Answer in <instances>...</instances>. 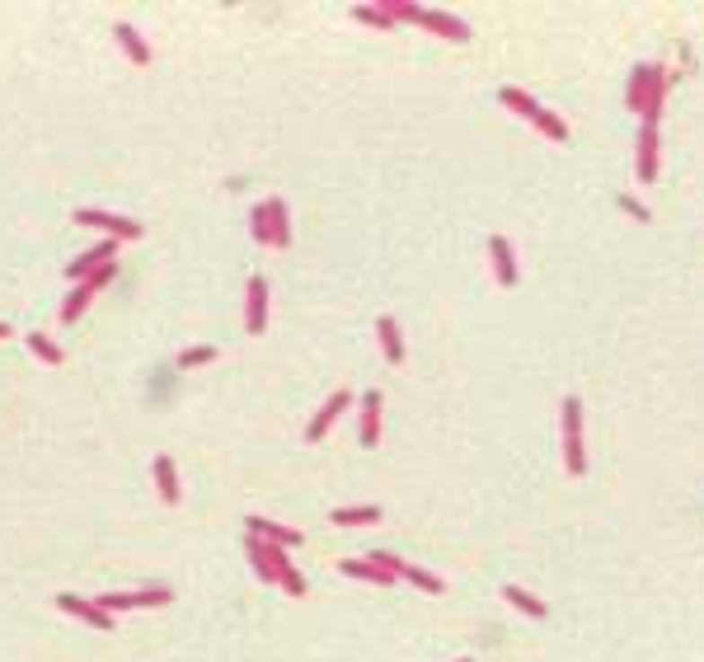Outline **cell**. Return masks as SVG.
Here are the masks:
<instances>
[{"label": "cell", "instance_id": "6da1fadb", "mask_svg": "<svg viewBox=\"0 0 704 662\" xmlns=\"http://www.w3.org/2000/svg\"><path fill=\"white\" fill-rule=\"evenodd\" d=\"M381 10L390 19H404V24H423L427 33H437V38H451V43H465L470 29H465V19H455L446 10H423V5H409V0H381Z\"/></svg>", "mask_w": 704, "mask_h": 662}, {"label": "cell", "instance_id": "7a4b0ae2", "mask_svg": "<svg viewBox=\"0 0 704 662\" xmlns=\"http://www.w3.org/2000/svg\"><path fill=\"white\" fill-rule=\"evenodd\" d=\"M559 428H564V470L568 474H583L587 470V451H583V404L573 395L559 409Z\"/></svg>", "mask_w": 704, "mask_h": 662}, {"label": "cell", "instance_id": "3957f363", "mask_svg": "<svg viewBox=\"0 0 704 662\" xmlns=\"http://www.w3.org/2000/svg\"><path fill=\"white\" fill-rule=\"evenodd\" d=\"M80 225H99V231H109L113 240H141V225L132 216H118V212H99V207H80L75 212Z\"/></svg>", "mask_w": 704, "mask_h": 662}, {"label": "cell", "instance_id": "277c9868", "mask_svg": "<svg viewBox=\"0 0 704 662\" xmlns=\"http://www.w3.org/2000/svg\"><path fill=\"white\" fill-rule=\"evenodd\" d=\"M634 174H638V183H653V179H657V128H653V122H638Z\"/></svg>", "mask_w": 704, "mask_h": 662}, {"label": "cell", "instance_id": "5b68a950", "mask_svg": "<svg viewBox=\"0 0 704 662\" xmlns=\"http://www.w3.org/2000/svg\"><path fill=\"white\" fill-rule=\"evenodd\" d=\"M103 611H136V606H170V587H151V592H113L99 602Z\"/></svg>", "mask_w": 704, "mask_h": 662}, {"label": "cell", "instance_id": "8992f818", "mask_svg": "<svg viewBox=\"0 0 704 662\" xmlns=\"http://www.w3.org/2000/svg\"><path fill=\"white\" fill-rule=\"evenodd\" d=\"M263 324H268V287H263V278H250V292H244V329L263 334Z\"/></svg>", "mask_w": 704, "mask_h": 662}, {"label": "cell", "instance_id": "52a82bcc", "mask_svg": "<svg viewBox=\"0 0 704 662\" xmlns=\"http://www.w3.org/2000/svg\"><path fill=\"white\" fill-rule=\"evenodd\" d=\"M488 263H493V278H498V287H512V282H516V254H512L507 235H488Z\"/></svg>", "mask_w": 704, "mask_h": 662}, {"label": "cell", "instance_id": "ba28073f", "mask_svg": "<svg viewBox=\"0 0 704 662\" xmlns=\"http://www.w3.org/2000/svg\"><path fill=\"white\" fill-rule=\"evenodd\" d=\"M657 71L662 66H634V75H629V94H625V103L644 118V109H648V99H653V85H657Z\"/></svg>", "mask_w": 704, "mask_h": 662}, {"label": "cell", "instance_id": "9c48e42d", "mask_svg": "<svg viewBox=\"0 0 704 662\" xmlns=\"http://www.w3.org/2000/svg\"><path fill=\"white\" fill-rule=\"evenodd\" d=\"M348 404H352V395H348V390H334V395H329V404L315 413V419H310V428H305V442H320L324 432L334 428V419H339V413H343Z\"/></svg>", "mask_w": 704, "mask_h": 662}, {"label": "cell", "instance_id": "30bf717a", "mask_svg": "<svg viewBox=\"0 0 704 662\" xmlns=\"http://www.w3.org/2000/svg\"><path fill=\"white\" fill-rule=\"evenodd\" d=\"M113 254H118V240H99L90 254H80L75 263H66V278H90L94 268H103V263H113Z\"/></svg>", "mask_w": 704, "mask_h": 662}, {"label": "cell", "instance_id": "8fae6325", "mask_svg": "<svg viewBox=\"0 0 704 662\" xmlns=\"http://www.w3.org/2000/svg\"><path fill=\"white\" fill-rule=\"evenodd\" d=\"M250 535H259V541L277 545V550H286V545H301V531H292V526H277V522H268V516H250Z\"/></svg>", "mask_w": 704, "mask_h": 662}, {"label": "cell", "instance_id": "7c38bea8", "mask_svg": "<svg viewBox=\"0 0 704 662\" xmlns=\"http://www.w3.org/2000/svg\"><path fill=\"white\" fill-rule=\"evenodd\" d=\"M57 606H61V611H71V615H80L85 625L113 630V615H109V611H103V606H90V602H80V596H71V592H61V596H57Z\"/></svg>", "mask_w": 704, "mask_h": 662}, {"label": "cell", "instance_id": "4fadbf2b", "mask_svg": "<svg viewBox=\"0 0 704 662\" xmlns=\"http://www.w3.org/2000/svg\"><path fill=\"white\" fill-rule=\"evenodd\" d=\"M381 442V390H366L362 395V446Z\"/></svg>", "mask_w": 704, "mask_h": 662}, {"label": "cell", "instance_id": "5bb4252c", "mask_svg": "<svg viewBox=\"0 0 704 662\" xmlns=\"http://www.w3.org/2000/svg\"><path fill=\"white\" fill-rule=\"evenodd\" d=\"M376 339H381V353H385V362H404V339H400V324H395V315H381L376 320Z\"/></svg>", "mask_w": 704, "mask_h": 662}, {"label": "cell", "instance_id": "9a60e30c", "mask_svg": "<svg viewBox=\"0 0 704 662\" xmlns=\"http://www.w3.org/2000/svg\"><path fill=\"white\" fill-rule=\"evenodd\" d=\"M268 231H273V250H286L292 244V221H286V202L282 198H268Z\"/></svg>", "mask_w": 704, "mask_h": 662}, {"label": "cell", "instance_id": "2e32d148", "mask_svg": "<svg viewBox=\"0 0 704 662\" xmlns=\"http://www.w3.org/2000/svg\"><path fill=\"white\" fill-rule=\"evenodd\" d=\"M339 569H343L348 578H362V583H381V587L400 583V578H395V573H385V569H381L376 560H343Z\"/></svg>", "mask_w": 704, "mask_h": 662}, {"label": "cell", "instance_id": "e0dca14e", "mask_svg": "<svg viewBox=\"0 0 704 662\" xmlns=\"http://www.w3.org/2000/svg\"><path fill=\"white\" fill-rule=\"evenodd\" d=\"M151 470H155V489H160V499H164V503H179V474H174V461H170V456H155V461H151Z\"/></svg>", "mask_w": 704, "mask_h": 662}, {"label": "cell", "instance_id": "ac0fdd59", "mask_svg": "<svg viewBox=\"0 0 704 662\" xmlns=\"http://www.w3.org/2000/svg\"><path fill=\"white\" fill-rule=\"evenodd\" d=\"M113 33H118V43H122V52H128V57L136 61V66H146V61H151V48H146V38H141V33H136L132 24H118Z\"/></svg>", "mask_w": 704, "mask_h": 662}, {"label": "cell", "instance_id": "d6986e66", "mask_svg": "<svg viewBox=\"0 0 704 662\" xmlns=\"http://www.w3.org/2000/svg\"><path fill=\"white\" fill-rule=\"evenodd\" d=\"M503 596H507V602H512L516 611H526L531 620H545V615H550V611H545V602H541V596H531L526 587H516V583H507V587H503Z\"/></svg>", "mask_w": 704, "mask_h": 662}, {"label": "cell", "instance_id": "ffe728a7", "mask_svg": "<svg viewBox=\"0 0 704 662\" xmlns=\"http://www.w3.org/2000/svg\"><path fill=\"white\" fill-rule=\"evenodd\" d=\"M90 301H94V292H85V287H75V292H71L66 301H61V315H57V320H61V324H75V320L90 310Z\"/></svg>", "mask_w": 704, "mask_h": 662}, {"label": "cell", "instance_id": "44dd1931", "mask_svg": "<svg viewBox=\"0 0 704 662\" xmlns=\"http://www.w3.org/2000/svg\"><path fill=\"white\" fill-rule=\"evenodd\" d=\"M503 103H507L512 113H522V118H531V122H535V113H541V103H535V99H531L526 90H516V85H507V90H503Z\"/></svg>", "mask_w": 704, "mask_h": 662}, {"label": "cell", "instance_id": "7402d4cb", "mask_svg": "<svg viewBox=\"0 0 704 662\" xmlns=\"http://www.w3.org/2000/svg\"><path fill=\"white\" fill-rule=\"evenodd\" d=\"M376 516H381V508L366 503V508H339L334 522H339V526H366V522H376Z\"/></svg>", "mask_w": 704, "mask_h": 662}, {"label": "cell", "instance_id": "603a6c76", "mask_svg": "<svg viewBox=\"0 0 704 662\" xmlns=\"http://www.w3.org/2000/svg\"><path fill=\"white\" fill-rule=\"evenodd\" d=\"M535 128H541V132H545L550 141H568V128H564V118H559V113H550V109H541V113H535Z\"/></svg>", "mask_w": 704, "mask_h": 662}, {"label": "cell", "instance_id": "cb8c5ba5", "mask_svg": "<svg viewBox=\"0 0 704 662\" xmlns=\"http://www.w3.org/2000/svg\"><path fill=\"white\" fill-rule=\"evenodd\" d=\"M29 348H33V353L43 357L48 366H61V348H57V343H52L48 334H29Z\"/></svg>", "mask_w": 704, "mask_h": 662}, {"label": "cell", "instance_id": "d4e9b609", "mask_svg": "<svg viewBox=\"0 0 704 662\" xmlns=\"http://www.w3.org/2000/svg\"><path fill=\"white\" fill-rule=\"evenodd\" d=\"M250 225H254V240L259 244H268V250H273V231H268V207L259 202L254 212H250Z\"/></svg>", "mask_w": 704, "mask_h": 662}, {"label": "cell", "instance_id": "484cf974", "mask_svg": "<svg viewBox=\"0 0 704 662\" xmlns=\"http://www.w3.org/2000/svg\"><path fill=\"white\" fill-rule=\"evenodd\" d=\"M352 14H357L362 24H376V29H390V24H395V19H390V14H385L381 5H357V10H352Z\"/></svg>", "mask_w": 704, "mask_h": 662}, {"label": "cell", "instance_id": "4316f807", "mask_svg": "<svg viewBox=\"0 0 704 662\" xmlns=\"http://www.w3.org/2000/svg\"><path fill=\"white\" fill-rule=\"evenodd\" d=\"M212 357H216V348L198 343V348H189V353H179V366H202V362H212Z\"/></svg>", "mask_w": 704, "mask_h": 662}, {"label": "cell", "instance_id": "83f0119b", "mask_svg": "<svg viewBox=\"0 0 704 662\" xmlns=\"http://www.w3.org/2000/svg\"><path fill=\"white\" fill-rule=\"evenodd\" d=\"M113 273H118V268H113V263H103V268H94V273L80 282V287H85V292H99V287H109V282H113Z\"/></svg>", "mask_w": 704, "mask_h": 662}, {"label": "cell", "instance_id": "f1b7e54d", "mask_svg": "<svg viewBox=\"0 0 704 662\" xmlns=\"http://www.w3.org/2000/svg\"><path fill=\"white\" fill-rule=\"evenodd\" d=\"M615 202H620V207H625V212H629V216H638V221H648V207H638V202H634L629 193H620Z\"/></svg>", "mask_w": 704, "mask_h": 662}, {"label": "cell", "instance_id": "f546056e", "mask_svg": "<svg viewBox=\"0 0 704 662\" xmlns=\"http://www.w3.org/2000/svg\"><path fill=\"white\" fill-rule=\"evenodd\" d=\"M5 334H10V329H5V324H0V339H5Z\"/></svg>", "mask_w": 704, "mask_h": 662}, {"label": "cell", "instance_id": "4dcf8cb0", "mask_svg": "<svg viewBox=\"0 0 704 662\" xmlns=\"http://www.w3.org/2000/svg\"><path fill=\"white\" fill-rule=\"evenodd\" d=\"M461 662H470V658H461Z\"/></svg>", "mask_w": 704, "mask_h": 662}]
</instances>
